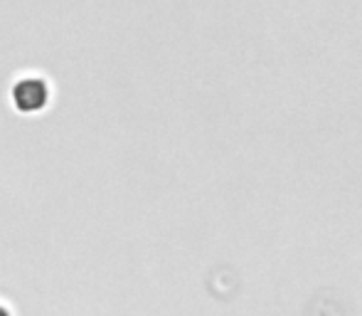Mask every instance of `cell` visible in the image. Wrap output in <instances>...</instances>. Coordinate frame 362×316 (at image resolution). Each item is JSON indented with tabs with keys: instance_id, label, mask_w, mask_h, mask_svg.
Returning a JSON list of instances; mask_svg holds the SVG:
<instances>
[{
	"instance_id": "1",
	"label": "cell",
	"mask_w": 362,
	"mask_h": 316,
	"mask_svg": "<svg viewBox=\"0 0 362 316\" xmlns=\"http://www.w3.org/2000/svg\"><path fill=\"white\" fill-rule=\"evenodd\" d=\"M18 104L23 109H37V106L45 104V86L35 79H28L18 86V94H15Z\"/></svg>"
}]
</instances>
